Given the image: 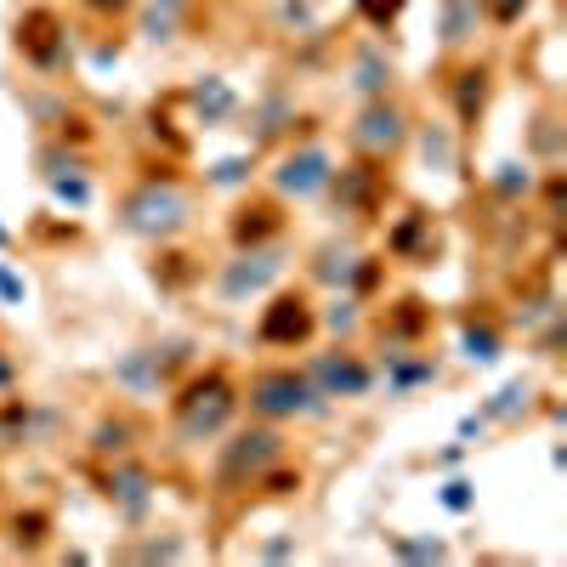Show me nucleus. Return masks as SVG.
<instances>
[{
  "instance_id": "obj_9",
  "label": "nucleus",
  "mask_w": 567,
  "mask_h": 567,
  "mask_svg": "<svg viewBox=\"0 0 567 567\" xmlns=\"http://www.w3.org/2000/svg\"><path fill=\"white\" fill-rule=\"evenodd\" d=\"M278 272V261L267 256V250H250V256H239V261H233L227 267V278H221V296L227 301H239L245 290H261V284Z\"/></svg>"
},
{
  "instance_id": "obj_16",
  "label": "nucleus",
  "mask_w": 567,
  "mask_h": 567,
  "mask_svg": "<svg viewBox=\"0 0 567 567\" xmlns=\"http://www.w3.org/2000/svg\"><path fill=\"white\" fill-rule=\"evenodd\" d=\"M465 18H477L471 0H449V40H465Z\"/></svg>"
},
{
  "instance_id": "obj_10",
  "label": "nucleus",
  "mask_w": 567,
  "mask_h": 567,
  "mask_svg": "<svg viewBox=\"0 0 567 567\" xmlns=\"http://www.w3.org/2000/svg\"><path fill=\"white\" fill-rule=\"evenodd\" d=\"M52 29H58V23L45 18V12H29V18L18 23V45H29V52L45 63V58H52Z\"/></svg>"
},
{
  "instance_id": "obj_2",
  "label": "nucleus",
  "mask_w": 567,
  "mask_h": 567,
  "mask_svg": "<svg viewBox=\"0 0 567 567\" xmlns=\"http://www.w3.org/2000/svg\"><path fill=\"white\" fill-rule=\"evenodd\" d=\"M250 409L267 414V420H296V414H318L323 409V392L312 386V374H296V369H267L250 381Z\"/></svg>"
},
{
  "instance_id": "obj_3",
  "label": "nucleus",
  "mask_w": 567,
  "mask_h": 567,
  "mask_svg": "<svg viewBox=\"0 0 567 567\" xmlns=\"http://www.w3.org/2000/svg\"><path fill=\"white\" fill-rule=\"evenodd\" d=\"M187 221V199L171 182H148L125 199V227L142 233V239H171V233Z\"/></svg>"
},
{
  "instance_id": "obj_20",
  "label": "nucleus",
  "mask_w": 567,
  "mask_h": 567,
  "mask_svg": "<svg viewBox=\"0 0 567 567\" xmlns=\"http://www.w3.org/2000/svg\"><path fill=\"white\" fill-rule=\"evenodd\" d=\"M0 296H7V301H23V278L7 272V267H0Z\"/></svg>"
},
{
  "instance_id": "obj_18",
  "label": "nucleus",
  "mask_w": 567,
  "mask_h": 567,
  "mask_svg": "<svg viewBox=\"0 0 567 567\" xmlns=\"http://www.w3.org/2000/svg\"><path fill=\"white\" fill-rule=\"evenodd\" d=\"M443 505L449 511H471V483H449L443 488Z\"/></svg>"
},
{
  "instance_id": "obj_17",
  "label": "nucleus",
  "mask_w": 567,
  "mask_h": 567,
  "mask_svg": "<svg viewBox=\"0 0 567 567\" xmlns=\"http://www.w3.org/2000/svg\"><path fill=\"white\" fill-rule=\"evenodd\" d=\"M523 187H528L523 165H499V194H523Z\"/></svg>"
},
{
  "instance_id": "obj_5",
  "label": "nucleus",
  "mask_w": 567,
  "mask_h": 567,
  "mask_svg": "<svg viewBox=\"0 0 567 567\" xmlns=\"http://www.w3.org/2000/svg\"><path fill=\"white\" fill-rule=\"evenodd\" d=\"M403 136H409V120H403V109H392V103H369L363 120H358V131H352V142H358L363 154H374V159L398 154Z\"/></svg>"
},
{
  "instance_id": "obj_8",
  "label": "nucleus",
  "mask_w": 567,
  "mask_h": 567,
  "mask_svg": "<svg viewBox=\"0 0 567 567\" xmlns=\"http://www.w3.org/2000/svg\"><path fill=\"white\" fill-rule=\"evenodd\" d=\"M369 381H374V374H369L358 358H323V363L312 369V386H318L323 398H363Z\"/></svg>"
},
{
  "instance_id": "obj_13",
  "label": "nucleus",
  "mask_w": 567,
  "mask_h": 567,
  "mask_svg": "<svg viewBox=\"0 0 567 567\" xmlns=\"http://www.w3.org/2000/svg\"><path fill=\"white\" fill-rule=\"evenodd\" d=\"M358 12H363V18L374 23V29H386V23H392V18L403 12V0H358Z\"/></svg>"
},
{
  "instance_id": "obj_12",
  "label": "nucleus",
  "mask_w": 567,
  "mask_h": 567,
  "mask_svg": "<svg viewBox=\"0 0 567 567\" xmlns=\"http://www.w3.org/2000/svg\"><path fill=\"white\" fill-rule=\"evenodd\" d=\"M465 358L494 363V358H499V336H494V329H477V323H471V329H465Z\"/></svg>"
},
{
  "instance_id": "obj_19",
  "label": "nucleus",
  "mask_w": 567,
  "mask_h": 567,
  "mask_svg": "<svg viewBox=\"0 0 567 567\" xmlns=\"http://www.w3.org/2000/svg\"><path fill=\"white\" fill-rule=\"evenodd\" d=\"M125 437H131V425H103V443H97V449H114V454H120V449H131Z\"/></svg>"
},
{
  "instance_id": "obj_11",
  "label": "nucleus",
  "mask_w": 567,
  "mask_h": 567,
  "mask_svg": "<svg viewBox=\"0 0 567 567\" xmlns=\"http://www.w3.org/2000/svg\"><path fill=\"white\" fill-rule=\"evenodd\" d=\"M272 227H278L272 205H256V210H245V221H233V233H239V245H256L261 233H272Z\"/></svg>"
},
{
  "instance_id": "obj_22",
  "label": "nucleus",
  "mask_w": 567,
  "mask_h": 567,
  "mask_svg": "<svg viewBox=\"0 0 567 567\" xmlns=\"http://www.w3.org/2000/svg\"><path fill=\"white\" fill-rule=\"evenodd\" d=\"M0 245H7V227H0Z\"/></svg>"
},
{
  "instance_id": "obj_6",
  "label": "nucleus",
  "mask_w": 567,
  "mask_h": 567,
  "mask_svg": "<svg viewBox=\"0 0 567 567\" xmlns=\"http://www.w3.org/2000/svg\"><path fill=\"white\" fill-rule=\"evenodd\" d=\"M312 329H318V312L307 307V296H278L261 318V341L267 347H296V341L312 336Z\"/></svg>"
},
{
  "instance_id": "obj_7",
  "label": "nucleus",
  "mask_w": 567,
  "mask_h": 567,
  "mask_svg": "<svg viewBox=\"0 0 567 567\" xmlns=\"http://www.w3.org/2000/svg\"><path fill=\"white\" fill-rule=\"evenodd\" d=\"M329 176H336V171H329V154L323 148H301V154H290V159H284L278 165V194H296V199H312V194H323V187H329Z\"/></svg>"
},
{
  "instance_id": "obj_4",
  "label": "nucleus",
  "mask_w": 567,
  "mask_h": 567,
  "mask_svg": "<svg viewBox=\"0 0 567 567\" xmlns=\"http://www.w3.org/2000/svg\"><path fill=\"white\" fill-rule=\"evenodd\" d=\"M278 454H284L278 432H239V437L227 443V454H221L216 483H221V488H245V483H261V471H267Z\"/></svg>"
},
{
  "instance_id": "obj_14",
  "label": "nucleus",
  "mask_w": 567,
  "mask_h": 567,
  "mask_svg": "<svg viewBox=\"0 0 567 567\" xmlns=\"http://www.w3.org/2000/svg\"><path fill=\"white\" fill-rule=\"evenodd\" d=\"M392 550L409 556V561H443V545H437V539H432V545H425V539H392Z\"/></svg>"
},
{
  "instance_id": "obj_21",
  "label": "nucleus",
  "mask_w": 567,
  "mask_h": 567,
  "mask_svg": "<svg viewBox=\"0 0 567 567\" xmlns=\"http://www.w3.org/2000/svg\"><path fill=\"white\" fill-rule=\"evenodd\" d=\"M12 381V363H0V386H7Z\"/></svg>"
},
{
  "instance_id": "obj_15",
  "label": "nucleus",
  "mask_w": 567,
  "mask_h": 567,
  "mask_svg": "<svg viewBox=\"0 0 567 567\" xmlns=\"http://www.w3.org/2000/svg\"><path fill=\"white\" fill-rule=\"evenodd\" d=\"M114 488H120V499L136 511L142 499H148V494H142V488H148V477H136V471H120V477H114Z\"/></svg>"
},
{
  "instance_id": "obj_1",
  "label": "nucleus",
  "mask_w": 567,
  "mask_h": 567,
  "mask_svg": "<svg viewBox=\"0 0 567 567\" xmlns=\"http://www.w3.org/2000/svg\"><path fill=\"white\" fill-rule=\"evenodd\" d=\"M233 409H239L233 381L221 369H210V374H199V381L176 398V425H182V437H216L221 425L233 420Z\"/></svg>"
}]
</instances>
